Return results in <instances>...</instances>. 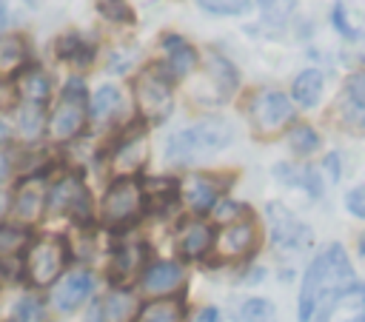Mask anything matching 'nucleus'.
Returning a JSON list of instances; mask_svg holds the SVG:
<instances>
[{"instance_id": "27", "label": "nucleus", "mask_w": 365, "mask_h": 322, "mask_svg": "<svg viewBox=\"0 0 365 322\" xmlns=\"http://www.w3.org/2000/svg\"><path fill=\"white\" fill-rule=\"evenodd\" d=\"M57 54L66 60V63H71V66H88L91 60H94V48H91V43L83 37V34H77V31H66L60 40H57Z\"/></svg>"}, {"instance_id": "43", "label": "nucleus", "mask_w": 365, "mask_h": 322, "mask_svg": "<svg viewBox=\"0 0 365 322\" xmlns=\"http://www.w3.org/2000/svg\"><path fill=\"white\" fill-rule=\"evenodd\" d=\"M9 205H11V197L6 191H0V219L9 214Z\"/></svg>"}, {"instance_id": "13", "label": "nucleus", "mask_w": 365, "mask_h": 322, "mask_svg": "<svg viewBox=\"0 0 365 322\" xmlns=\"http://www.w3.org/2000/svg\"><path fill=\"white\" fill-rule=\"evenodd\" d=\"M148 160V140L143 128L125 131L111 148V168L117 177H134Z\"/></svg>"}, {"instance_id": "34", "label": "nucleus", "mask_w": 365, "mask_h": 322, "mask_svg": "<svg viewBox=\"0 0 365 322\" xmlns=\"http://www.w3.org/2000/svg\"><path fill=\"white\" fill-rule=\"evenodd\" d=\"M294 6H297V0H259V9L265 14V20H271V23L288 20V14L294 11Z\"/></svg>"}, {"instance_id": "9", "label": "nucleus", "mask_w": 365, "mask_h": 322, "mask_svg": "<svg viewBox=\"0 0 365 322\" xmlns=\"http://www.w3.org/2000/svg\"><path fill=\"white\" fill-rule=\"evenodd\" d=\"M265 217H268V228H271V242L279 251L299 254L314 242L311 228L302 219H297V214H291L282 202H268L265 205Z\"/></svg>"}, {"instance_id": "26", "label": "nucleus", "mask_w": 365, "mask_h": 322, "mask_svg": "<svg viewBox=\"0 0 365 322\" xmlns=\"http://www.w3.org/2000/svg\"><path fill=\"white\" fill-rule=\"evenodd\" d=\"M322 88H325L322 71H317V68H305V71L297 74L291 94H294L297 105H302V108H314V105L319 103V97H322Z\"/></svg>"}, {"instance_id": "35", "label": "nucleus", "mask_w": 365, "mask_h": 322, "mask_svg": "<svg viewBox=\"0 0 365 322\" xmlns=\"http://www.w3.org/2000/svg\"><path fill=\"white\" fill-rule=\"evenodd\" d=\"M214 217L220 219V222H237V219H245L248 217V211H245V205L242 202H234V199H220L217 205H214Z\"/></svg>"}, {"instance_id": "23", "label": "nucleus", "mask_w": 365, "mask_h": 322, "mask_svg": "<svg viewBox=\"0 0 365 322\" xmlns=\"http://www.w3.org/2000/svg\"><path fill=\"white\" fill-rule=\"evenodd\" d=\"M134 322H185V302L177 296H157L140 305Z\"/></svg>"}, {"instance_id": "44", "label": "nucleus", "mask_w": 365, "mask_h": 322, "mask_svg": "<svg viewBox=\"0 0 365 322\" xmlns=\"http://www.w3.org/2000/svg\"><path fill=\"white\" fill-rule=\"evenodd\" d=\"M6 20H9V6H6V0H0V31L6 28Z\"/></svg>"}, {"instance_id": "37", "label": "nucleus", "mask_w": 365, "mask_h": 322, "mask_svg": "<svg viewBox=\"0 0 365 322\" xmlns=\"http://www.w3.org/2000/svg\"><path fill=\"white\" fill-rule=\"evenodd\" d=\"M345 208H348L354 217L365 219V185H356V188L348 191V197H345Z\"/></svg>"}, {"instance_id": "17", "label": "nucleus", "mask_w": 365, "mask_h": 322, "mask_svg": "<svg viewBox=\"0 0 365 322\" xmlns=\"http://www.w3.org/2000/svg\"><path fill=\"white\" fill-rule=\"evenodd\" d=\"M214 239H217V234L208 222L191 219L177 234V251H180L182 259H202L214 251Z\"/></svg>"}, {"instance_id": "41", "label": "nucleus", "mask_w": 365, "mask_h": 322, "mask_svg": "<svg viewBox=\"0 0 365 322\" xmlns=\"http://www.w3.org/2000/svg\"><path fill=\"white\" fill-rule=\"evenodd\" d=\"M11 137H14L11 125H9V123L0 117V148H3V145H9V142H11Z\"/></svg>"}, {"instance_id": "32", "label": "nucleus", "mask_w": 365, "mask_h": 322, "mask_svg": "<svg viewBox=\"0 0 365 322\" xmlns=\"http://www.w3.org/2000/svg\"><path fill=\"white\" fill-rule=\"evenodd\" d=\"M240 319L242 322H277V308L262 296H251L240 305Z\"/></svg>"}, {"instance_id": "15", "label": "nucleus", "mask_w": 365, "mask_h": 322, "mask_svg": "<svg viewBox=\"0 0 365 322\" xmlns=\"http://www.w3.org/2000/svg\"><path fill=\"white\" fill-rule=\"evenodd\" d=\"M182 282H185V268L174 259H157V262L145 265L140 274V288L145 294H151L154 299L180 291Z\"/></svg>"}, {"instance_id": "7", "label": "nucleus", "mask_w": 365, "mask_h": 322, "mask_svg": "<svg viewBox=\"0 0 365 322\" xmlns=\"http://www.w3.org/2000/svg\"><path fill=\"white\" fill-rule=\"evenodd\" d=\"M248 123L257 137H274L294 120V103L277 88H259L248 97Z\"/></svg>"}, {"instance_id": "3", "label": "nucleus", "mask_w": 365, "mask_h": 322, "mask_svg": "<svg viewBox=\"0 0 365 322\" xmlns=\"http://www.w3.org/2000/svg\"><path fill=\"white\" fill-rule=\"evenodd\" d=\"M145 191L137 177H114L100 202V222L111 231L131 228L145 214Z\"/></svg>"}, {"instance_id": "2", "label": "nucleus", "mask_w": 365, "mask_h": 322, "mask_svg": "<svg viewBox=\"0 0 365 322\" xmlns=\"http://www.w3.org/2000/svg\"><path fill=\"white\" fill-rule=\"evenodd\" d=\"M234 140V128L222 117H205L194 125H185L174 131L165 140V160L171 165H197L222 148H228Z\"/></svg>"}, {"instance_id": "11", "label": "nucleus", "mask_w": 365, "mask_h": 322, "mask_svg": "<svg viewBox=\"0 0 365 322\" xmlns=\"http://www.w3.org/2000/svg\"><path fill=\"white\" fill-rule=\"evenodd\" d=\"M259 242V231H257V222L251 217L245 219H237V222H228L217 239H214V251L220 259H242L248 254H254Z\"/></svg>"}, {"instance_id": "22", "label": "nucleus", "mask_w": 365, "mask_h": 322, "mask_svg": "<svg viewBox=\"0 0 365 322\" xmlns=\"http://www.w3.org/2000/svg\"><path fill=\"white\" fill-rule=\"evenodd\" d=\"M100 308H103V319L106 322H134L137 311H140V302H137V296L131 291L114 288L100 299Z\"/></svg>"}, {"instance_id": "5", "label": "nucleus", "mask_w": 365, "mask_h": 322, "mask_svg": "<svg viewBox=\"0 0 365 322\" xmlns=\"http://www.w3.org/2000/svg\"><path fill=\"white\" fill-rule=\"evenodd\" d=\"M88 120V94H86V83L80 77H71L63 85V94L57 100V105L48 114L46 123V134L51 142H71L74 137L83 134Z\"/></svg>"}, {"instance_id": "16", "label": "nucleus", "mask_w": 365, "mask_h": 322, "mask_svg": "<svg viewBox=\"0 0 365 322\" xmlns=\"http://www.w3.org/2000/svg\"><path fill=\"white\" fill-rule=\"evenodd\" d=\"M91 291H94V274L86 271V268L71 271V274H66V276L57 282V288H54V294H51V305H54L60 313H71V311H77V308L91 296Z\"/></svg>"}, {"instance_id": "10", "label": "nucleus", "mask_w": 365, "mask_h": 322, "mask_svg": "<svg viewBox=\"0 0 365 322\" xmlns=\"http://www.w3.org/2000/svg\"><path fill=\"white\" fill-rule=\"evenodd\" d=\"M46 199H48L46 174H29L17 182V188L11 194V214L20 219V225L37 222L46 211Z\"/></svg>"}, {"instance_id": "8", "label": "nucleus", "mask_w": 365, "mask_h": 322, "mask_svg": "<svg viewBox=\"0 0 365 322\" xmlns=\"http://www.w3.org/2000/svg\"><path fill=\"white\" fill-rule=\"evenodd\" d=\"M46 211L54 217H71L80 225H86L91 219V194L77 171H68L48 185Z\"/></svg>"}, {"instance_id": "19", "label": "nucleus", "mask_w": 365, "mask_h": 322, "mask_svg": "<svg viewBox=\"0 0 365 322\" xmlns=\"http://www.w3.org/2000/svg\"><path fill=\"white\" fill-rule=\"evenodd\" d=\"M14 94L23 103H34V105H46L48 94H51V80L40 66H26L17 77H14Z\"/></svg>"}, {"instance_id": "28", "label": "nucleus", "mask_w": 365, "mask_h": 322, "mask_svg": "<svg viewBox=\"0 0 365 322\" xmlns=\"http://www.w3.org/2000/svg\"><path fill=\"white\" fill-rule=\"evenodd\" d=\"M31 231L26 225H14V222H0V262L26 254V248L31 245Z\"/></svg>"}, {"instance_id": "31", "label": "nucleus", "mask_w": 365, "mask_h": 322, "mask_svg": "<svg viewBox=\"0 0 365 322\" xmlns=\"http://www.w3.org/2000/svg\"><path fill=\"white\" fill-rule=\"evenodd\" d=\"M288 145H291V151H294L297 157H311V154L319 148V134H317L308 123H297V125H291V131H288Z\"/></svg>"}, {"instance_id": "14", "label": "nucleus", "mask_w": 365, "mask_h": 322, "mask_svg": "<svg viewBox=\"0 0 365 322\" xmlns=\"http://www.w3.org/2000/svg\"><path fill=\"white\" fill-rule=\"evenodd\" d=\"M220 194H222V180L214 177V174L194 171V174H188V177L180 182V197L185 199V205H188L194 214H208V211H214V205L220 202Z\"/></svg>"}, {"instance_id": "18", "label": "nucleus", "mask_w": 365, "mask_h": 322, "mask_svg": "<svg viewBox=\"0 0 365 322\" xmlns=\"http://www.w3.org/2000/svg\"><path fill=\"white\" fill-rule=\"evenodd\" d=\"M145 245L143 242H123L114 248L111 254V265H108V276L111 282L123 285L128 282L134 274H143V262H145Z\"/></svg>"}, {"instance_id": "36", "label": "nucleus", "mask_w": 365, "mask_h": 322, "mask_svg": "<svg viewBox=\"0 0 365 322\" xmlns=\"http://www.w3.org/2000/svg\"><path fill=\"white\" fill-rule=\"evenodd\" d=\"M211 14H240L251 6V0H197Z\"/></svg>"}, {"instance_id": "21", "label": "nucleus", "mask_w": 365, "mask_h": 322, "mask_svg": "<svg viewBox=\"0 0 365 322\" xmlns=\"http://www.w3.org/2000/svg\"><path fill=\"white\" fill-rule=\"evenodd\" d=\"M274 177L285 185H297L302 191H308V197L319 199L322 197V177L317 168H308V165H291V162H279L274 168Z\"/></svg>"}, {"instance_id": "6", "label": "nucleus", "mask_w": 365, "mask_h": 322, "mask_svg": "<svg viewBox=\"0 0 365 322\" xmlns=\"http://www.w3.org/2000/svg\"><path fill=\"white\" fill-rule=\"evenodd\" d=\"M171 97H174V74L165 66L151 63L137 74L134 103L143 120H163L171 111Z\"/></svg>"}, {"instance_id": "24", "label": "nucleus", "mask_w": 365, "mask_h": 322, "mask_svg": "<svg viewBox=\"0 0 365 322\" xmlns=\"http://www.w3.org/2000/svg\"><path fill=\"white\" fill-rule=\"evenodd\" d=\"M29 66V46L20 34L0 37V77H17Z\"/></svg>"}, {"instance_id": "29", "label": "nucleus", "mask_w": 365, "mask_h": 322, "mask_svg": "<svg viewBox=\"0 0 365 322\" xmlns=\"http://www.w3.org/2000/svg\"><path fill=\"white\" fill-rule=\"evenodd\" d=\"M120 108H123V97H120V91L114 85H100L88 100V117L94 123L111 120L114 114H120Z\"/></svg>"}, {"instance_id": "46", "label": "nucleus", "mask_w": 365, "mask_h": 322, "mask_svg": "<svg viewBox=\"0 0 365 322\" xmlns=\"http://www.w3.org/2000/svg\"><path fill=\"white\" fill-rule=\"evenodd\" d=\"M359 254H362V256H365V231H362V234H359Z\"/></svg>"}, {"instance_id": "42", "label": "nucleus", "mask_w": 365, "mask_h": 322, "mask_svg": "<svg viewBox=\"0 0 365 322\" xmlns=\"http://www.w3.org/2000/svg\"><path fill=\"white\" fill-rule=\"evenodd\" d=\"M86 322H106V319H103V308H100V302L91 305V311L86 313Z\"/></svg>"}, {"instance_id": "1", "label": "nucleus", "mask_w": 365, "mask_h": 322, "mask_svg": "<svg viewBox=\"0 0 365 322\" xmlns=\"http://www.w3.org/2000/svg\"><path fill=\"white\" fill-rule=\"evenodd\" d=\"M354 265L339 242H331L322 248L311 265L305 268L299 299H297V316L299 322H328L336 311L339 296L354 285Z\"/></svg>"}, {"instance_id": "20", "label": "nucleus", "mask_w": 365, "mask_h": 322, "mask_svg": "<svg viewBox=\"0 0 365 322\" xmlns=\"http://www.w3.org/2000/svg\"><path fill=\"white\" fill-rule=\"evenodd\" d=\"M163 48H165V57H168L165 68H168L174 77H185V74L194 71V66H197V48H194L185 37H180V34H165V37H163Z\"/></svg>"}, {"instance_id": "25", "label": "nucleus", "mask_w": 365, "mask_h": 322, "mask_svg": "<svg viewBox=\"0 0 365 322\" xmlns=\"http://www.w3.org/2000/svg\"><path fill=\"white\" fill-rule=\"evenodd\" d=\"M208 77H211L217 103L228 100V97L237 91V85H240V74H237V68H234L225 57H220V54H211V57H208Z\"/></svg>"}, {"instance_id": "30", "label": "nucleus", "mask_w": 365, "mask_h": 322, "mask_svg": "<svg viewBox=\"0 0 365 322\" xmlns=\"http://www.w3.org/2000/svg\"><path fill=\"white\" fill-rule=\"evenodd\" d=\"M46 123H48V117L43 114V105L23 103V105L17 108V128H20V134H23L26 140L40 137V134L46 131Z\"/></svg>"}, {"instance_id": "12", "label": "nucleus", "mask_w": 365, "mask_h": 322, "mask_svg": "<svg viewBox=\"0 0 365 322\" xmlns=\"http://www.w3.org/2000/svg\"><path fill=\"white\" fill-rule=\"evenodd\" d=\"M334 111L348 131H365V71H354L342 83Z\"/></svg>"}, {"instance_id": "40", "label": "nucleus", "mask_w": 365, "mask_h": 322, "mask_svg": "<svg viewBox=\"0 0 365 322\" xmlns=\"http://www.w3.org/2000/svg\"><path fill=\"white\" fill-rule=\"evenodd\" d=\"M325 168H328L331 180H339V157H336V154H328V157H325Z\"/></svg>"}, {"instance_id": "38", "label": "nucleus", "mask_w": 365, "mask_h": 322, "mask_svg": "<svg viewBox=\"0 0 365 322\" xmlns=\"http://www.w3.org/2000/svg\"><path fill=\"white\" fill-rule=\"evenodd\" d=\"M334 26H336V31H339V34H345L348 40H356V28L348 23V17H345V9H342V6H334Z\"/></svg>"}, {"instance_id": "39", "label": "nucleus", "mask_w": 365, "mask_h": 322, "mask_svg": "<svg viewBox=\"0 0 365 322\" xmlns=\"http://www.w3.org/2000/svg\"><path fill=\"white\" fill-rule=\"evenodd\" d=\"M191 322H222V313H220V308L205 305V308H200V311L194 313V319H191Z\"/></svg>"}, {"instance_id": "33", "label": "nucleus", "mask_w": 365, "mask_h": 322, "mask_svg": "<svg viewBox=\"0 0 365 322\" xmlns=\"http://www.w3.org/2000/svg\"><path fill=\"white\" fill-rule=\"evenodd\" d=\"M97 11L111 23H134V9L125 0H97Z\"/></svg>"}, {"instance_id": "45", "label": "nucleus", "mask_w": 365, "mask_h": 322, "mask_svg": "<svg viewBox=\"0 0 365 322\" xmlns=\"http://www.w3.org/2000/svg\"><path fill=\"white\" fill-rule=\"evenodd\" d=\"M6 177H9V162H6L3 157H0V182H3Z\"/></svg>"}, {"instance_id": "4", "label": "nucleus", "mask_w": 365, "mask_h": 322, "mask_svg": "<svg viewBox=\"0 0 365 322\" xmlns=\"http://www.w3.org/2000/svg\"><path fill=\"white\" fill-rule=\"evenodd\" d=\"M68 242L57 234L34 237L23 254V276L31 288H48L68 265Z\"/></svg>"}]
</instances>
